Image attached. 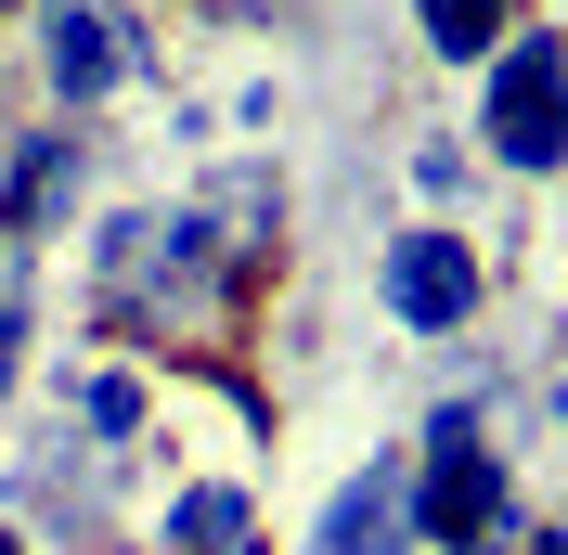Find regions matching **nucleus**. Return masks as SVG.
Returning a JSON list of instances; mask_svg holds the SVG:
<instances>
[{
  "label": "nucleus",
  "mask_w": 568,
  "mask_h": 555,
  "mask_svg": "<svg viewBox=\"0 0 568 555\" xmlns=\"http://www.w3.org/2000/svg\"><path fill=\"white\" fill-rule=\"evenodd\" d=\"M504 517H517V478H504V452L478 440V401H439L414 452V543L426 555H491Z\"/></svg>",
  "instance_id": "f257e3e1"
},
{
  "label": "nucleus",
  "mask_w": 568,
  "mask_h": 555,
  "mask_svg": "<svg viewBox=\"0 0 568 555\" xmlns=\"http://www.w3.org/2000/svg\"><path fill=\"white\" fill-rule=\"evenodd\" d=\"M478 142L504 169H556L568 155V39L556 27H504V52L478 65Z\"/></svg>",
  "instance_id": "f03ea898"
},
{
  "label": "nucleus",
  "mask_w": 568,
  "mask_h": 555,
  "mask_svg": "<svg viewBox=\"0 0 568 555\" xmlns=\"http://www.w3.org/2000/svg\"><path fill=\"white\" fill-rule=\"evenodd\" d=\"M478 297H491V272H478V245L439 233V220H414V233L375 245V311H388L400 336H465Z\"/></svg>",
  "instance_id": "7ed1b4c3"
},
{
  "label": "nucleus",
  "mask_w": 568,
  "mask_h": 555,
  "mask_svg": "<svg viewBox=\"0 0 568 555\" xmlns=\"http://www.w3.org/2000/svg\"><path fill=\"white\" fill-rule=\"evenodd\" d=\"M116 465H130V452L65 440V426H52L39 452H13V517H27V529H52L65 555H91V543L116 529Z\"/></svg>",
  "instance_id": "20e7f679"
},
{
  "label": "nucleus",
  "mask_w": 568,
  "mask_h": 555,
  "mask_svg": "<svg viewBox=\"0 0 568 555\" xmlns=\"http://www.w3.org/2000/svg\"><path fill=\"white\" fill-rule=\"evenodd\" d=\"M39 78H52L65 117H91L116 78H155V39H142L130 13H104V0H52V13H39Z\"/></svg>",
  "instance_id": "39448f33"
},
{
  "label": "nucleus",
  "mask_w": 568,
  "mask_h": 555,
  "mask_svg": "<svg viewBox=\"0 0 568 555\" xmlns=\"http://www.w3.org/2000/svg\"><path fill=\"white\" fill-rule=\"evenodd\" d=\"M91 155H104L91 130H27V142H13V169H0V233L39 245L78 194H91Z\"/></svg>",
  "instance_id": "423d86ee"
},
{
  "label": "nucleus",
  "mask_w": 568,
  "mask_h": 555,
  "mask_svg": "<svg viewBox=\"0 0 568 555\" xmlns=\"http://www.w3.org/2000/svg\"><path fill=\"white\" fill-rule=\"evenodd\" d=\"M311 555H414V452H375V465L323 504Z\"/></svg>",
  "instance_id": "0eeeda50"
},
{
  "label": "nucleus",
  "mask_w": 568,
  "mask_h": 555,
  "mask_svg": "<svg viewBox=\"0 0 568 555\" xmlns=\"http://www.w3.org/2000/svg\"><path fill=\"white\" fill-rule=\"evenodd\" d=\"M194 220H207V245L233 259V272H258L272 233H284V181L258 169V155H246V169H207V181H194Z\"/></svg>",
  "instance_id": "6e6552de"
},
{
  "label": "nucleus",
  "mask_w": 568,
  "mask_h": 555,
  "mask_svg": "<svg viewBox=\"0 0 568 555\" xmlns=\"http://www.w3.org/2000/svg\"><path fill=\"white\" fill-rule=\"evenodd\" d=\"M155 555H258V504H246L233 478L169 491V517H155Z\"/></svg>",
  "instance_id": "1a4fd4ad"
},
{
  "label": "nucleus",
  "mask_w": 568,
  "mask_h": 555,
  "mask_svg": "<svg viewBox=\"0 0 568 555\" xmlns=\"http://www.w3.org/2000/svg\"><path fill=\"white\" fill-rule=\"evenodd\" d=\"M27 336H39V245L0 233V387L27 375Z\"/></svg>",
  "instance_id": "9d476101"
},
{
  "label": "nucleus",
  "mask_w": 568,
  "mask_h": 555,
  "mask_svg": "<svg viewBox=\"0 0 568 555\" xmlns=\"http://www.w3.org/2000/svg\"><path fill=\"white\" fill-rule=\"evenodd\" d=\"M426 52H453V65H491L504 52V0H414Z\"/></svg>",
  "instance_id": "9b49d317"
},
{
  "label": "nucleus",
  "mask_w": 568,
  "mask_h": 555,
  "mask_svg": "<svg viewBox=\"0 0 568 555\" xmlns=\"http://www.w3.org/2000/svg\"><path fill=\"white\" fill-rule=\"evenodd\" d=\"M65 414H78V440L130 452V440H142V387H130V375H78V387H65Z\"/></svg>",
  "instance_id": "f8f14e48"
},
{
  "label": "nucleus",
  "mask_w": 568,
  "mask_h": 555,
  "mask_svg": "<svg viewBox=\"0 0 568 555\" xmlns=\"http://www.w3.org/2000/svg\"><path fill=\"white\" fill-rule=\"evenodd\" d=\"M465 181H478V169H465V142H414V194H426V208H453Z\"/></svg>",
  "instance_id": "ddd939ff"
},
{
  "label": "nucleus",
  "mask_w": 568,
  "mask_h": 555,
  "mask_svg": "<svg viewBox=\"0 0 568 555\" xmlns=\"http://www.w3.org/2000/svg\"><path fill=\"white\" fill-rule=\"evenodd\" d=\"M0 555H27V529H13V517H0Z\"/></svg>",
  "instance_id": "4468645a"
}]
</instances>
